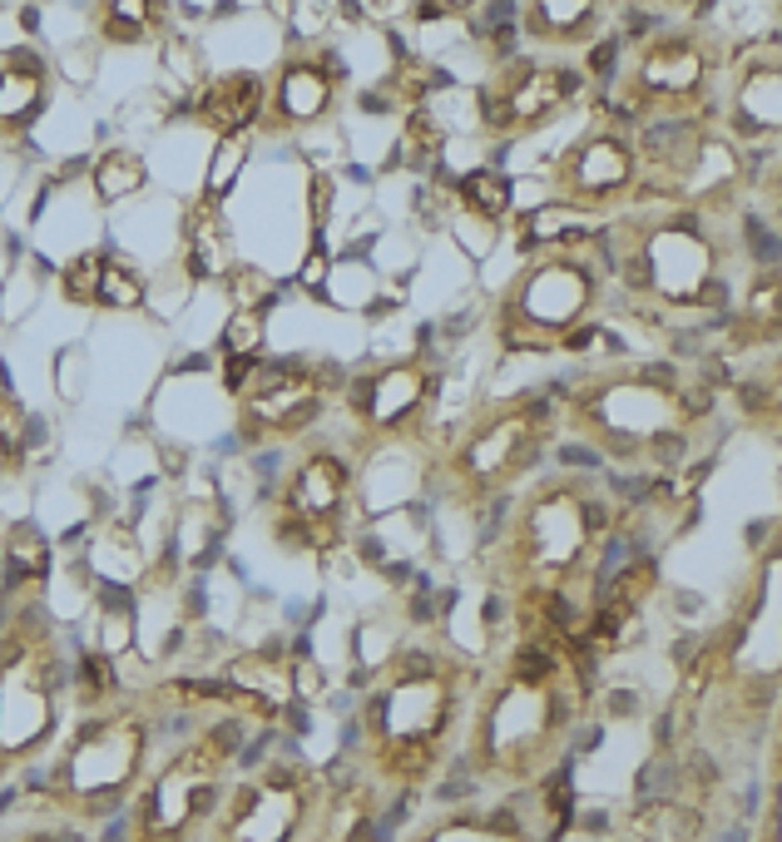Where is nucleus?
<instances>
[{
	"label": "nucleus",
	"mask_w": 782,
	"mask_h": 842,
	"mask_svg": "<svg viewBox=\"0 0 782 842\" xmlns=\"http://www.w3.org/2000/svg\"><path fill=\"white\" fill-rule=\"evenodd\" d=\"M45 100V70L30 50H5L0 55V119L25 124Z\"/></svg>",
	"instance_id": "f257e3e1"
},
{
	"label": "nucleus",
	"mask_w": 782,
	"mask_h": 842,
	"mask_svg": "<svg viewBox=\"0 0 782 842\" xmlns=\"http://www.w3.org/2000/svg\"><path fill=\"white\" fill-rule=\"evenodd\" d=\"M416 392H421V377L416 372H382V377H372V382H362L357 387V397H362V412L372 421H396L406 417L411 407H416Z\"/></svg>",
	"instance_id": "f03ea898"
},
{
	"label": "nucleus",
	"mask_w": 782,
	"mask_h": 842,
	"mask_svg": "<svg viewBox=\"0 0 782 842\" xmlns=\"http://www.w3.org/2000/svg\"><path fill=\"white\" fill-rule=\"evenodd\" d=\"M278 105H283L288 119H317L322 109L332 105V80H327V70H317V65H293V70L283 75Z\"/></svg>",
	"instance_id": "7ed1b4c3"
},
{
	"label": "nucleus",
	"mask_w": 782,
	"mask_h": 842,
	"mask_svg": "<svg viewBox=\"0 0 782 842\" xmlns=\"http://www.w3.org/2000/svg\"><path fill=\"white\" fill-rule=\"evenodd\" d=\"M263 105V90H258V80L253 75H238V80H223L213 95H208V119L218 124V129H243L253 114Z\"/></svg>",
	"instance_id": "20e7f679"
},
{
	"label": "nucleus",
	"mask_w": 782,
	"mask_h": 842,
	"mask_svg": "<svg viewBox=\"0 0 782 842\" xmlns=\"http://www.w3.org/2000/svg\"><path fill=\"white\" fill-rule=\"evenodd\" d=\"M95 298L99 303H114V308H134V303H144V283L134 278V268L129 263H109V258H99V283H95Z\"/></svg>",
	"instance_id": "39448f33"
},
{
	"label": "nucleus",
	"mask_w": 782,
	"mask_h": 842,
	"mask_svg": "<svg viewBox=\"0 0 782 842\" xmlns=\"http://www.w3.org/2000/svg\"><path fill=\"white\" fill-rule=\"evenodd\" d=\"M139 184H144L139 159H129V154H109V159L99 164V194H104V199H119V194H129V189H139Z\"/></svg>",
	"instance_id": "423d86ee"
},
{
	"label": "nucleus",
	"mask_w": 782,
	"mask_h": 842,
	"mask_svg": "<svg viewBox=\"0 0 782 842\" xmlns=\"http://www.w3.org/2000/svg\"><path fill=\"white\" fill-rule=\"evenodd\" d=\"M466 199H481V204H486V213L510 209V194H505V184H500V179H490V174H476V179L466 184Z\"/></svg>",
	"instance_id": "0eeeda50"
},
{
	"label": "nucleus",
	"mask_w": 782,
	"mask_h": 842,
	"mask_svg": "<svg viewBox=\"0 0 782 842\" xmlns=\"http://www.w3.org/2000/svg\"><path fill=\"white\" fill-rule=\"evenodd\" d=\"M40 842H50V838H40Z\"/></svg>",
	"instance_id": "6e6552de"
}]
</instances>
